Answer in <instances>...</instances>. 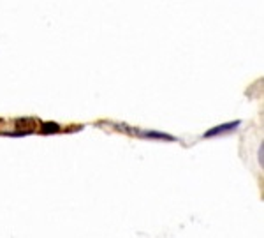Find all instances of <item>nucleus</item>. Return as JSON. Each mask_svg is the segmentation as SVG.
I'll return each mask as SVG.
<instances>
[{
	"label": "nucleus",
	"mask_w": 264,
	"mask_h": 238,
	"mask_svg": "<svg viewBox=\"0 0 264 238\" xmlns=\"http://www.w3.org/2000/svg\"><path fill=\"white\" fill-rule=\"evenodd\" d=\"M241 124L239 120H234V122H227V124H222V125H217L213 129H210L208 133H205V138H213L217 134H224V133H229V131H234L238 129V125Z\"/></svg>",
	"instance_id": "f257e3e1"
},
{
	"label": "nucleus",
	"mask_w": 264,
	"mask_h": 238,
	"mask_svg": "<svg viewBox=\"0 0 264 238\" xmlns=\"http://www.w3.org/2000/svg\"><path fill=\"white\" fill-rule=\"evenodd\" d=\"M145 136H148V138H161V140H167V141H174L173 136H169V134H164V133H145Z\"/></svg>",
	"instance_id": "7ed1b4c3"
},
{
	"label": "nucleus",
	"mask_w": 264,
	"mask_h": 238,
	"mask_svg": "<svg viewBox=\"0 0 264 238\" xmlns=\"http://www.w3.org/2000/svg\"><path fill=\"white\" fill-rule=\"evenodd\" d=\"M60 131V125L58 124H53V122H50V124H42L41 125V133H44V134H48V133H58Z\"/></svg>",
	"instance_id": "f03ea898"
}]
</instances>
